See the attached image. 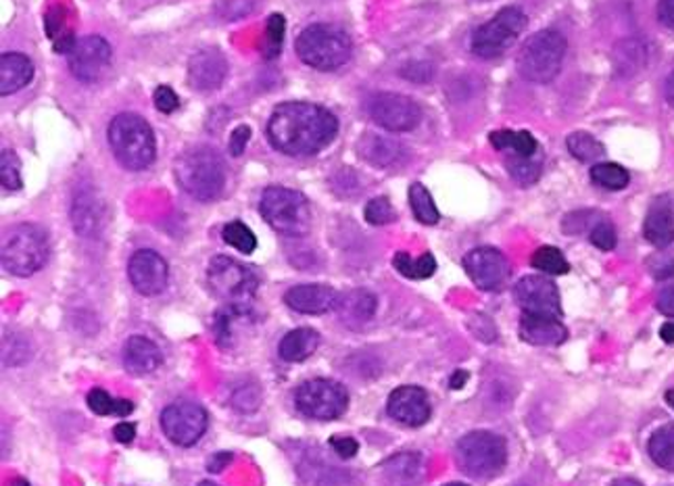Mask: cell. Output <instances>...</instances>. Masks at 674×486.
Here are the masks:
<instances>
[{
    "instance_id": "6da1fadb",
    "label": "cell",
    "mask_w": 674,
    "mask_h": 486,
    "mask_svg": "<svg viewBox=\"0 0 674 486\" xmlns=\"http://www.w3.org/2000/svg\"><path fill=\"white\" fill-rule=\"evenodd\" d=\"M337 134V115L307 101L282 103L267 122L270 145L288 157H314L328 149Z\"/></svg>"
},
{
    "instance_id": "7a4b0ae2",
    "label": "cell",
    "mask_w": 674,
    "mask_h": 486,
    "mask_svg": "<svg viewBox=\"0 0 674 486\" xmlns=\"http://www.w3.org/2000/svg\"><path fill=\"white\" fill-rule=\"evenodd\" d=\"M107 142L117 163L130 171L149 168L157 155L155 131L138 113L115 115L107 128Z\"/></svg>"
},
{
    "instance_id": "3957f363",
    "label": "cell",
    "mask_w": 674,
    "mask_h": 486,
    "mask_svg": "<svg viewBox=\"0 0 674 486\" xmlns=\"http://www.w3.org/2000/svg\"><path fill=\"white\" fill-rule=\"evenodd\" d=\"M176 180L188 197L201 203L215 201L225 187L224 159L211 147L188 149L176 161Z\"/></svg>"
},
{
    "instance_id": "277c9868",
    "label": "cell",
    "mask_w": 674,
    "mask_h": 486,
    "mask_svg": "<svg viewBox=\"0 0 674 486\" xmlns=\"http://www.w3.org/2000/svg\"><path fill=\"white\" fill-rule=\"evenodd\" d=\"M301 61L318 72H337L354 55L349 34L333 23H312L297 38Z\"/></svg>"
},
{
    "instance_id": "5b68a950",
    "label": "cell",
    "mask_w": 674,
    "mask_h": 486,
    "mask_svg": "<svg viewBox=\"0 0 674 486\" xmlns=\"http://www.w3.org/2000/svg\"><path fill=\"white\" fill-rule=\"evenodd\" d=\"M260 213L270 228L288 239H301L312 230V205L303 192L293 188H265Z\"/></svg>"
},
{
    "instance_id": "8992f818",
    "label": "cell",
    "mask_w": 674,
    "mask_h": 486,
    "mask_svg": "<svg viewBox=\"0 0 674 486\" xmlns=\"http://www.w3.org/2000/svg\"><path fill=\"white\" fill-rule=\"evenodd\" d=\"M207 286L225 307L249 311V305L260 288V276L243 263L218 255L207 267Z\"/></svg>"
},
{
    "instance_id": "52a82bcc",
    "label": "cell",
    "mask_w": 674,
    "mask_h": 486,
    "mask_svg": "<svg viewBox=\"0 0 674 486\" xmlns=\"http://www.w3.org/2000/svg\"><path fill=\"white\" fill-rule=\"evenodd\" d=\"M0 260L4 272L28 278L34 276L49 262V236L36 224L13 225L2 241Z\"/></svg>"
},
{
    "instance_id": "ba28073f",
    "label": "cell",
    "mask_w": 674,
    "mask_h": 486,
    "mask_svg": "<svg viewBox=\"0 0 674 486\" xmlns=\"http://www.w3.org/2000/svg\"><path fill=\"white\" fill-rule=\"evenodd\" d=\"M566 38L558 30H541L526 40L516 67L530 84H549L562 72Z\"/></svg>"
},
{
    "instance_id": "9c48e42d",
    "label": "cell",
    "mask_w": 674,
    "mask_h": 486,
    "mask_svg": "<svg viewBox=\"0 0 674 486\" xmlns=\"http://www.w3.org/2000/svg\"><path fill=\"white\" fill-rule=\"evenodd\" d=\"M457 462L472 478L488 480L506 468V439L488 431L468 432L457 443Z\"/></svg>"
},
{
    "instance_id": "30bf717a",
    "label": "cell",
    "mask_w": 674,
    "mask_h": 486,
    "mask_svg": "<svg viewBox=\"0 0 674 486\" xmlns=\"http://www.w3.org/2000/svg\"><path fill=\"white\" fill-rule=\"evenodd\" d=\"M525 11L520 7H506L493 19H488L485 25H481L472 34V53L481 59H495L506 55L507 51L516 44V40L525 32Z\"/></svg>"
},
{
    "instance_id": "8fae6325",
    "label": "cell",
    "mask_w": 674,
    "mask_h": 486,
    "mask_svg": "<svg viewBox=\"0 0 674 486\" xmlns=\"http://www.w3.org/2000/svg\"><path fill=\"white\" fill-rule=\"evenodd\" d=\"M295 405L305 418L330 422L347 412L349 393L337 380L314 378L297 389Z\"/></svg>"
},
{
    "instance_id": "7c38bea8",
    "label": "cell",
    "mask_w": 674,
    "mask_h": 486,
    "mask_svg": "<svg viewBox=\"0 0 674 486\" xmlns=\"http://www.w3.org/2000/svg\"><path fill=\"white\" fill-rule=\"evenodd\" d=\"M209 426L206 408L194 401L169 403L161 412V431L178 447L197 445Z\"/></svg>"
},
{
    "instance_id": "4fadbf2b",
    "label": "cell",
    "mask_w": 674,
    "mask_h": 486,
    "mask_svg": "<svg viewBox=\"0 0 674 486\" xmlns=\"http://www.w3.org/2000/svg\"><path fill=\"white\" fill-rule=\"evenodd\" d=\"M370 115L382 130L394 134L415 130L422 122V109L406 94H376L370 101Z\"/></svg>"
},
{
    "instance_id": "5bb4252c",
    "label": "cell",
    "mask_w": 674,
    "mask_h": 486,
    "mask_svg": "<svg viewBox=\"0 0 674 486\" xmlns=\"http://www.w3.org/2000/svg\"><path fill=\"white\" fill-rule=\"evenodd\" d=\"M112 44L101 36H84L75 40L72 51L67 53V65L75 80L84 84H94L107 74L112 65Z\"/></svg>"
},
{
    "instance_id": "9a60e30c",
    "label": "cell",
    "mask_w": 674,
    "mask_h": 486,
    "mask_svg": "<svg viewBox=\"0 0 674 486\" xmlns=\"http://www.w3.org/2000/svg\"><path fill=\"white\" fill-rule=\"evenodd\" d=\"M464 270L481 290H499L509 278V263L499 249L478 246L464 257Z\"/></svg>"
},
{
    "instance_id": "2e32d148",
    "label": "cell",
    "mask_w": 674,
    "mask_h": 486,
    "mask_svg": "<svg viewBox=\"0 0 674 486\" xmlns=\"http://www.w3.org/2000/svg\"><path fill=\"white\" fill-rule=\"evenodd\" d=\"M516 303L525 314L562 318V300L560 290L554 282L545 276H526L514 286Z\"/></svg>"
},
{
    "instance_id": "e0dca14e",
    "label": "cell",
    "mask_w": 674,
    "mask_h": 486,
    "mask_svg": "<svg viewBox=\"0 0 674 486\" xmlns=\"http://www.w3.org/2000/svg\"><path fill=\"white\" fill-rule=\"evenodd\" d=\"M128 278L138 295H145V297L161 295L168 288V263L157 251L140 249L130 257Z\"/></svg>"
},
{
    "instance_id": "ac0fdd59",
    "label": "cell",
    "mask_w": 674,
    "mask_h": 486,
    "mask_svg": "<svg viewBox=\"0 0 674 486\" xmlns=\"http://www.w3.org/2000/svg\"><path fill=\"white\" fill-rule=\"evenodd\" d=\"M387 412L394 422L410 429H420L431 418V399L420 387H399L389 394Z\"/></svg>"
},
{
    "instance_id": "d6986e66",
    "label": "cell",
    "mask_w": 674,
    "mask_h": 486,
    "mask_svg": "<svg viewBox=\"0 0 674 486\" xmlns=\"http://www.w3.org/2000/svg\"><path fill=\"white\" fill-rule=\"evenodd\" d=\"M228 61L218 49H203L190 56L188 61V84L194 91L211 93L218 91L225 82Z\"/></svg>"
},
{
    "instance_id": "ffe728a7",
    "label": "cell",
    "mask_w": 674,
    "mask_h": 486,
    "mask_svg": "<svg viewBox=\"0 0 674 486\" xmlns=\"http://www.w3.org/2000/svg\"><path fill=\"white\" fill-rule=\"evenodd\" d=\"M337 290L333 286H326V284H299V286H293L286 290L284 295V303L297 311V314H305V316H322V314H328L337 307L338 303Z\"/></svg>"
},
{
    "instance_id": "44dd1931",
    "label": "cell",
    "mask_w": 674,
    "mask_h": 486,
    "mask_svg": "<svg viewBox=\"0 0 674 486\" xmlns=\"http://www.w3.org/2000/svg\"><path fill=\"white\" fill-rule=\"evenodd\" d=\"M518 332L525 342L535 347H558L568 337L560 318L537 314H523Z\"/></svg>"
},
{
    "instance_id": "7402d4cb",
    "label": "cell",
    "mask_w": 674,
    "mask_h": 486,
    "mask_svg": "<svg viewBox=\"0 0 674 486\" xmlns=\"http://www.w3.org/2000/svg\"><path fill=\"white\" fill-rule=\"evenodd\" d=\"M122 359H124V368L131 376L152 374L164 363L161 349L145 337L128 338L124 345V351H122Z\"/></svg>"
},
{
    "instance_id": "603a6c76",
    "label": "cell",
    "mask_w": 674,
    "mask_h": 486,
    "mask_svg": "<svg viewBox=\"0 0 674 486\" xmlns=\"http://www.w3.org/2000/svg\"><path fill=\"white\" fill-rule=\"evenodd\" d=\"M376 309H378V299L370 290H364V288H356V290L340 295L337 307H335L338 318L343 319V324H347L349 328H359V326L368 324L370 319L375 318Z\"/></svg>"
},
{
    "instance_id": "cb8c5ba5",
    "label": "cell",
    "mask_w": 674,
    "mask_h": 486,
    "mask_svg": "<svg viewBox=\"0 0 674 486\" xmlns=\"http://www.w3.org/2000/svg\"><path fill=\"white\" fill-rule=\"evenodd\" d=\"M103 203L91 188L77 190L72 205V222L80 236H96L103 225Z\"/></svg>"
},
{
    "instance_id": "d4e9b609",
    "label": "cell",
    "mask_w": 674,
    "mask_h": 486,
    "mask_svg": "<svg viewBox=\"0 0 674 486\" xmlns=\"http://www.w3.org/2000/svg\"><path fill=\"white\" fill-rule=\"evenodd\" d=\"M34 77V63L21 53H4L0 56V94L9 96L25 88Z\"/></svg>"
},
{
    "instance_id": "484cf974",
    "label": "cell",
    "mask_w": 674,
    "mask_h": 486,
    "mask_svg": "<svg viewBox=\"0 0 674 486\" xmlns=\"http://www.w3.org/2000/svg\"><path fill=\"white\" fill-rule=\"evenodd\" d=\"M643 236L656 249H666L674 243V211L666 201L650 207L643 222Z\"/></svg>"
},
{
    "instance_id": "4316f807",
    "label": "cell",
    "mask_w": 674,
    "mask_h": 486,
    "mask_svg": "<svg viewBox=\"0 0 674 486\" xmlns=\"http://www.w3.org/2000/svg\"><path fill=\"white\" fill-rule=\"evenodd\" d=\"M647 65V46L638 38H624L612 49V70L617 77H633Z\"/></svg>"
},
{
    "instance_id": "83f0119b",
    "label": "cell",
    "mask_w": 674,
    "mask_h": 486,
    "mask_svg": "<svg viewBox=\"0 0 674 486\" xmlns=\"http://www.w3.org/2000/svg\"><path fill=\"white\" fill-rule=\"evenodd\" d=\"M382 472L394 486H415L424 476V457L420 453H397L385 462Z\"/></svg>"
},
{
    "instance_id": "f1b7e54d",
    "label": "cell",
    "mask_w": 674,
    "mask_h": 486,
    "mask_svg": "<svg viewBox=\"0 0 674 486\" xmlns=\"http://www.w3.org/2000/svg\"><path fill=\"white\" fill-rule=\"evenodd\" d=\"M319 335L314 328H295L282 338L278 356L286 363H301L318 351Z\"/></svg>"
},
{
    "instance_id": "f546056e",
    "label": "cell",
    "mask_w": 674,
    "mask_h": 486,
    "mask_svg": "<svg viewBox=\"0 0 674 486\" xmlns=\"http://www.w3.org/2000/svg\"><path fill=\"white\" fill-rule=\"evenodd\" d=\"M359 155L375 168H389L401 159L403 147L391 138L368 134L359 140Z\"/></svg>"
},
{
    "instance_id": "4dcf8cb0",
    "label": "cell",
    "mask_w": 674,
    "mask_h": 486,
    "mask_svg": "<svg viewBox=\"0 0 674 486\" xmlns=\"http://www.w3.org/2000/svg\"><path fill=\"white\" fill-rule=\"evenodd\" d=\"M491 145L497 150H512V155L533 157L537 152V138L526 130H497L488 136Z\"/></svg>"
},
{
    "instance_id": "1f68e13d",
    "label": "cell",
    "mask_w": 674,
    "mask_h": 486,
    "mask_svg": "<svg viewBox=\"0 0 674 486\" xmlns=\"http://www.w3.org/2000/svg\"><path fill=\"white\" fill-rule=\"evenodd\" d=\"M393 267L401 276H406L410 281H426L436 272V260L432 257L431 253H424L418 260H412L410 253L399 251L393 257Z\"/></svg>"
},
{
    "instance_id": "d6a6232c",
    "label": "cell",
    "mask_w": 674,
    "mask_h": 486,
    "mask_svg": "<svg viewBox=\"0 0 674 486\" xmlns=\"http://www.w3.org/2000/svg\"><path fill=\"white\" fill-rule=\"evenodd\" d=\"M647 451L656 466L674 472V424L657 429L647 443Z\"/></svg>"
},
{
    "instance_id": "836d02e7",
    "label": "cell",
    "mask_w": 674,
    "mask_h": 486,
    "mask_svg": "<svg viewBox=\"0 0 674 486\" xmlns=\"http://www.w3.org/2000/svg\"><path fill=\"white\" fill-rule=\"evenodd\" d=\"M566 147L570 150V155L581 161V163H600L601 157H603V145L596 136L587 134V131H572L568 138H566Z\"/></svg>"
},
{
    "instance_id": "e575fe53",
    "label": "cell",
    "mask_w": 674,
    "mask_h": 486,
    "mask_svg": "<svg viewBox=\"0 0 674 486\" xmlns=\"http://www.w3.org/2000/svg\"><path fill=\"white\" fill-rule=\"evenodd\" d=\"M86 403L91 408V412L96 415H117V418H126L134 412V403L128 399H113L112 394L107 393L105 389H93L88 397H86Z\"/></svg>"
},
{
    "instance_id": "d590c367",
    "label": "cell",
    "mask_w": 674,
    "mask_h": 486,
    "mask_svg": "<svg viewBox=\"0 0 674 486\" xmlns=\"http://www.w3.org/2000/svg\"><path fill=\"white\" fill-rule=\"evenodd\" d=\"M410 205H412L413 215L420 224L434 225L441 220V213L432 201L429 188L420 184V182H413L410 187Z\"/></svg>"
},
{
    "instance_id": "8d00e7d4",
    "label": "cell",
    "mask_w": 674,
    "mask_h": 486,
    "mask_svg": "<svg viewBox=\"0 0 674 486\" xmlns=\"http://www.w3.org/2000/svg\"><path fill=\"white\" fill-rule=\"evenodd\" d=\"M591 180L605 190H622L629 187L631 176L619 163H596L591 168Z\"/></svg>"
},
{
    "instance_id": "74e56055",
    "label": "cell",
    "mask_w": 674,
    "mask_h": 486,
    "mask_svg": "<svg viewBox=\"0 0 674 486\" xmlns=\"http://www.w3.org/2000/svg\"><path fill=\"white\" fill-rule=\"evenodd\" d=\"M530 263H533V267H537L539 272L549 274V276H564L570 272V263L566 262L562 251L556 246L537 249Z\"/></svg>"
},
{
    "instance_id": "f35d334b",
    "label": "cell",
    "mask_w": 674,
    "mask_h": 486,
    "mask_svg": "<svg viewBox=\"0 0 674 486\" xmlns=\"http://www.w3.org/2000/svg\"><path fill=\"white\" fill-rule=\"evenodd\" d=\"M222 239H224L225 244H230L232 249L241 251L243 255H251V253L257 249V239H255V234L251 232L249 225H244L243 222H239V220L224 225Z\"/></svg>"
},
{
    "instance_id": "ab89813d",
    "label": "cell",
    "mask_w": 674,
    "mask_h": 486,
    "mask_svg": "<svg viewBox=\"0 0 674 486\" xmlns=\"http://www.w3.org/2000/svg\"><path fill=\"white\" fill-rule=\"evenodd\" d=\"M507 171L509 176L520 184V187H530L539 180L541 176V166L537 161H533V157H520V155H512L507 159Z\"/></svg>"
},
{
    "instance_id": "60d3db41",
    "label": "cell",
    "mask_w": 674,
    "mask_h": 486,
    "mask_svg": "<svg viewBox=\"0 0 674 486\" xmlns=\"http://www.w3.org/2000/svg\"><path fill=\"white\" fill-rule=\"evenodd\" d=\"M265 44H263V56L265 59H276L282 53V44L286 36V19L282 13H272L267 19L265 28Z\"/></svg>"
},
{
    "instance_id": "b9f144b4",
    "label": "cell",
    "mask_w": 674,
    "mask_h": 486,
    "mask_svg": "<svg viewBox=\"0 0 674 486\" xmlns=\"http://www.w3.org/2000/svg\"><path fill=\"white\" fill-rule=\"evenodd\" d=\"M0 182L4 190H19L23 187L21 161L11 149H2L0 152Z\"/></svg>"
},
{
    "instance_id": "7bdbcfd3",
    "label": "cell",
    "mask_w": 674,
    "mask_h": 486,
    "mask_svg": "<svg viewBox=\"0 0 674 486\" xmlns=\"http://www.w3.org/2000/svg\"><path fill=\"white\" fill-rule=\"evenodd\" d=\"M364 218L370 225H387L394 222L397 213L387 197H376L364 209Z\"/></svg>"
},
{
    "instance_id": "ee69618b",
    "label": "cell",
    "mask_w": 674,
    "mask_h": 486,
    "mask_svg": "<svg viewBox=\"0 0 674 486\" xmlns=\"http://www.w3.org/2000/svg\"><path fill=\"white\" fill-rule=\"evenodd\" d=\"M260 399H262L260 389L255 384L253 387H241L232 394V405L239 412L251 413L260 408Z\"/></svg>"
},
{
    "instance_id": "f6af8a7d",
    "label": "cell",
    "mask_w": 674,
    "mask_h": 486,
    "mask_svg": "<svg viewBox=\"0 0 674 486\" xmlns=\"http://www.w3.org/2000/svg\"><path fill=\"white\" fill-rule=\"evenodd\" d=\"M619 243V236H617V230L610 222H600V224L591 228V244L598 246L601 251H612Z\"/></svg>"
},
{
    "instance_id": "bcb514c9",
    "label": "cell",
    "mask_w": 674,
    "mask_h": 486,
    "mask_svg": "<svg viewBox=\"0 0 674 486\" xmlns=\"http://www.w3.org/2000/svg\"><path fill=\"white\" fill-rule=\"evenodd\" d=\"M657 311L666 318H674V270L662 276V288L657 293Z\"/></svg>"
},
{
    "instance_id": "7dc6e473",
    "label": "cell",
    "mask_w": 674,
    "mask_h": 486,
    "mask_svg": "<svg viewBox=\"0 0 674 486\" xmlns=\"http://www.w3.org/2000/svg\"><path fill=\"white\" fill-rule=\"evenodd\" d=\"M152 103H155L157 112L166 113V115H171L180 107L178 94L173 93L169 86H159L152 94Z\"/></svg>"
},
{
    "instance_id": "c3c4849f",
    "label": "cell",
    "mask_w": 674,
    "mask_h": 486,
    "mask_svg": "<svg viewBox=\"0 0 674 486\" xmlns=\"http://www.w3.org/2000/svg\"><path fill=\"white\" fill-rule=\"evenodd\" d=\"M330 447L337 453L338 457L351 459V457H356L357 451H359V443L351 436H333Z\"/></svg>"
},
{
    "instance_id": "681fc988",
    "label": "cell",
    "mask_w": 674,
    "mask_h": 486,
    "mask_svg": "<svg viewBox=\"0 0 674 486\" xmlns=\"http://www.w3.org/2000/svg\"><path fill=\"white\" fill-rule=\"evenodd\" d=\"M251 140V128L249 126H239L236 130L230 134V142H228V149L232 157H241L244 149H246V142Z\"/></svg>"
},
{
    "instance_id": "f907efd6",
    "label": "cell",
    "mask_w": 674,
    "mask_h": 486,
    "mask_svg": "<svg viewBox=\"0 0 674 486\" xmlns=\"http://www.w3.org/2000/svg\"><path fill=\"white\" fill-rule=\"evenodd\" d=\"M113 439L122 445H130L131 441L136 439V426L131 422H119L115 429H113Z\"/></svg>"
},
{
    "instance_id": "816d5d0a",
    "label": "cell",
    "mask_w": 674,
    "mask_h": 486,
    "mask_svg": "<svg viewBox=\"0 0 674 486\" xmlns=\"http://www.w3.org/2000/svg\"><path fill=\"white\" fill-rule=\"evenodd\" d=\"M657 18L674 32V0H660L657 2Z\"/></svg>"
},
{
    "instance_id": "f5cc1de1",
    "label": "cell",
    "mask_w": 674,
    "mask_h": 486,
    "mask_svg": "<svg viewBox=\"0 0 674 486\" xmlns=\"http://www.w3.org/2000/svg\"><path fill=\"white\" fill-rule=\"evenodd\" d=\"M234 459V455L232 453H215V455H211V459L207 462V469L211 472V474H220V472H224L225 466L230 464Z\"/></svg>"
},
{
    "instance_id": "db71d44e",
    "label": "cell",
    "mask_w": 674,
    "mask_h": 486,
    "mask_svg": "<svg viewBox=\"0 0 674 486\" xmlns=\"http://www.w3.org/2000/svg\"><path fill=\"white\" fill-rule=\"evenodd\" d=\"M468 378L470 376L466 370H455V372H453V376H451L450 380L451 389H453V391H460V389H462V387H464V384L468 382Z\"/></svg>"
},
{
    "instance_id": "11a10c76",
    "label": "cell",
    "mask_w": 674,
    "mask_h": 486,
    "mask_svg": "<svg viewBox=\"0 0 674 486\" xmlns=\"http://www.w3.org/2000/svg\"><path fill=\"white\" fill-rule=\"evenodd\" d=\"M660 338L668 345L674 342V321H666L662 328H660Z\"/></svg>"
},
{
    "instance_id": "9f6ffc18",
    "label": "cell",
    "mask_w": 674,
    "mask_h": 486,
    "mask_svg": "<svg viewBox=\"0 0 674 486\" xmlns=\"http://www.w3.org/2000/svg\"><path fill=\"white\" fill-rule=\"evenodd\" d=\"M664 94H666V101H668V105L674 109V72L668 75V80H666V86H664Z\"/></svg>"
},
{
    "instance_id": "6f0895ef",
    "label": "cell",
    "mask_w": 674,
    "mask_h": 486,
    "mask_svg": "<svg viewBox=\"0 0 674 486\" xmlns=\"http://www.w3.org/2000/svg\"><path fill=\"white\" fill-rule=\"evenodd\" d=\"M610 486H643L638 480H633V478H619V480H614Z\"/></svg>"
},
{
    "instance_id": "680465c9",
    "label": "cell",
    "mask_w": 674,
    "mask_h": 486,
    "mask_svg": "<svg viewBox=\"0 0 674 486\" xmlns=\"http://www.w3.org/2000/svg\"><path fill=\"white\" fill-rule=\"evenodd\" d=\"M666 401L673 405L674 410V391H668V393H666Z\"/></svg>"
},
{
    "instance_id": "91938a15",
    "label": "cell",
    "mask_w": 674,
    "mask_h": 486,
    "mask_svg": "<svg viewBox=\"0 0 674 486\" xmlns=\"http://www.w3.org/2000/svg\"><path fill=\"white\" fill-rule=\"evenodd\" d=\"M11 486H30L28 485V483H25V480H23V478H18V480H15V483H13V485Z\"/></svg>"
},
{
    "instance_id": "94428289",
    "label": "cell",
    "mask_w": 674,
    "mask_h": 486,
    "mask_svg": "<svg viewBox=\"0 0 674 486\" xmlns=\"http://www.w3.org/2000/svg\"><path fill=\"white\" fill-rule=\"evenodd\" d=\"M199 486H220V485H215V483H211V480H203V483H201V485Z\"/></svg>"
},
{
    "instance_id": "6125c7cd",
    "label": "cell",
    "mask_w": 674,
    "mask_h": 486,
    "mask_svg": "<svg viewBox=\"0 0 674 486\" xmlns=\"http://www.w3.org/2000/svg\"><path fill=\"white\" fill-rule=\"evenodd\" d=\"M445 486H468V485H460V483H453V485H445Z\"/></svg>"
}]
</instances>
